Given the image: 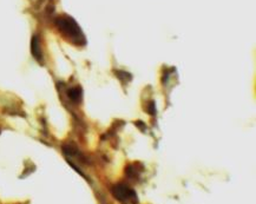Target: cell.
Listing matches in <instances>:
<instances>
[{
	"mask_svg": "<svg viewBox=\"0 0 256 204\" xmlns=\"http://www.w3.org/2000/svg\"><path fill=\"white\" fill-rule=\"evenodd\" d=\"M31 51H32V54H34V57L37 59L38 62H42V48H40V42H39V38L37 37V36H34V39H32Z\"/></svg>",
	"mask_w": 256,
	"mask_h": 204,
	"instance_id": "3",
	"label": "cell"
},
{
	"mask_svg": "<svg viewBox=\"0 0 256 204\" xmlns=\"http://www.w3.org/2000/svg\"><path fill=\"white\" fill-rule=\"evenodd\" d=\"M56 25H57L60 34L64 36V38L68 39V42H71L72 44L80 46L86 42L80 25L70 16L64 14L58 17L57 20H56Z\"/></svg>",
	"mask_w": 256,
	"mask_h": 204,
	"instance_id": "1",
	"label": "cell"
},
{
	"mask_svg": "<svg viewBox=\"0 0 256 204\" xmlns=\"http://www.w3.org/2000/svg\"><path fill=\"white\" fill-rule=\"evenodd\" d=\"M111 192H112L114 198L120 200V202H126V200H132L134 202L137 200V194L124 183H118L116 186H114L111 188Z\"/></svg>",
	"mask_w": 256,
	"mask_h": 204,
	"instance_id": "2",
	"label": "cell"
}]
</instances>
